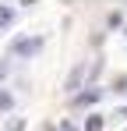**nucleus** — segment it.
<instances>
[{"mask_svg":"<svg viewBox=\"0 0 127 131\" xmlns=\"http://www.w3.org/2000/svg\"><path fill=\"white\" fill-rule=\"evenodd\" d=\"M42 50V39H14L11 43V53L14 57H35Z\"/></svg>","mask_w":127,"mask_h":131,"instance_id":"f257e3e1","label":"nucleus"},{"mask_svg":"<svg viewBox=\"0 0 127 131\" xmlns=\"http://www.w3.org/2000/svg\"><path fill=\"white\" fill-rule=\"evenodd\" d=\"M81 82H85V64H78L71 74H67V82H64V89L67 92H74V89H81Z\"/></svg>","mask_w":127,"mask_h":131,"instance_id":"f03ea898","label":"nucleus"},{"mask_svg":"<svg viewBox=\"0 0 127 131\" xmlns=\"http://www.w3.org/2000/svg\"><path fill=\"white\" fill-rule=\"evenodd\" d=\"M99 96H103L99 89H88V92H81V96H74V103H78V106H92V103H95Z\"/></svg>","mask_w":127,"mask_h":131,"instance_id":"7ed1b4c3","label":"nucleus"},{"mask_svg":"<svg viewBox=\"0 0 127 131\" xmlns=\"http://www.w3.org/2000/svg\"><path fill=\"white\" fill-rule=\"evenodd\" d=\"M14 21V7H7V4H0V32L7 28V25Z\"/></svg>","mask_w":127,"mask_h":131,"instance_id":"20e7f679","label":"nucleus"},{"mask_svg":"<svg viewBox=\"0 0 127 131\" xmlns=\"http://www.w3.org/2000/svg\"><path fill=\"white\" fill-rule=\"evenodd\" d=\"M14 106V96L11 92H0V110H11Z\"/></svg>","mask_w":127,"mask_h":131,"instance_id":"39448f33","label":"nucleus"},{"mask_svg":"<svg viewBox=\"0 0 127 131\" xmlns=\"http://www.w3.org/2000/svg\"><path fill=\"white\" fill-rule=\"evenodd\" d=\"M85 128H88V131H99V128H103V117H88Z\"/></svg>","mask_w":127,"mask_h":131,"instance_id":"423d86ee","label":"nucleus"},{"mask_svg":"<svg viewBox=\"0 0 127 131\" xmlns=\"http://www.w3.org/2000/svg\"><path fill=\"white\" fill-rule=\"evenodd\" d=\"M117 92H127V78H120V82H117Z\"/></svg>","mask_w":127,"mask_h":131,"instance_id":"0eeeda50","label":"nucleus"},{"mask_svg":"<svg viewBox=\"0 0 127 131\" xmlns=\"http://www.w3.org/2000/svg\"><path fill=\"white\" fill-rule=\"evenodd\" d=\"M60 131H74V124H71V121H64V124H60Z\"/></svg>","mask_w":127,"mask_h":131,"instance_id":"6e6552de","label":"nucleus"},{"mask_svg":"<svg viewBox=\"0 0 127 131\" xmlns=\"http://www.w3.org/2000/svg\"><path fill=\"white\" fill-rule=\"evenodd\" d=\"M11 131H25V121H18V124H14V128H11Z\"/></svg>","mask_w":127,"mask_h":131,"instance_id":"1a4fd4ad","label":"nucleus"},{"mask_svg":"<svg viewBox=\"0 0 127 131\" xmlns=\"http://www.w3.org/2000/svg\"><path fill=\"white\" fill-rule=\"evenodd\" d=\"M120 117H127V106H124V110H120Z\"/></svg>","mask_w":127,"mask_h":131,"instance_id":"9d476101","label":"nucleus"}]
</instances>
